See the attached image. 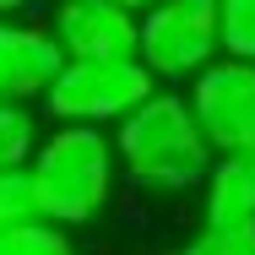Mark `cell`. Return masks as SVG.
<instances>
[{
	"label": "cell",
	"instance_id": "cell-15",
	"mask_svg": "<svg viewBox=\"0 0 255 255\" xmlns=\"http://www.w3.org/2000/svg\"><path fill=\"white\" fill-rule=\"evenodd\" d=\"M120 5H125V11H136V16H141V11H152L157 0H120Z\"/></svg>",
	"mask_w": 255,
	"mask_h": 255
},
{
	"label": "cell",
	"instance_id": "cell-14",
	"mask_svg": "<svg viewBox=\"0 0 255 255\" xmlns=\"http://www.w3.org/2000/svg\"><path fill=\"white\" fill-rule=\"evenodd\" d=\"M0 103H16V22H0Z\"/></svg>",
	"mask_w": 255,
	"mask_h": 255
},
{
	"label": "cell",
	"instance_id": "cell-11",
	"mask_svg": "<svg viewBox=\"0 0 255 255\" xmlns=\"http://www.w3.org/2000/svg\"><path fill=\"white\" fill-rule=\"evenodd\" d=\"M0 255H76L71 234L54 228V223H22V228H5L0 234Z\"/></svg>",
	"mask_w": 255,
	"mask_h": 255
},
{
	"label": "cell",
	"instance_id": "cell-17",
	"mask_svg": "<svg viewBox=\"0 0 255 255\" xmlns=\"http://www.w3.org/2000/svg\"><path fill=\"white\" fill-rule=\"evenodd\" d=\"M168 255H196V250H190V245H185V250H168Z\"/></svg>",
	"mask_w": 255,
	"mask_h": 255
},
{
	"label": "cell",
	"instance_id": "cell-16",
	"mask_svg": "<svg viewBox=\"0 0 255 255\" xmlns=\"http://www.w3.org/2000/svg\"><path fill=\"white\" fill-rule=\"evenodd\" d=\"M22 5H27V0H0V22H5L11 11H22Z\"/></svg>",
	"mask_w": 255,
	"mask_h": 255
},
{
	"label": "cell",
	"instance_id": "cell-13",
	"mask_svg": "<svg viewBox=\"0 0 255 255\" xmlns=\"http://www.w3.org/2000/svg\"><path fill=\"white\" fill-rule=\"evenodd\" d=\"M22 223H38V201H33L27 168L22 174H0V234L5 228H22Z\"/></svg>",
	"mask_w": 255,
	"mask_h": 255
},
{
	"label": "cell",
	"instance_id": "cell-2",
	"mask_svg": "<svg viewBox=\"0 0 255 255\" xmlns=\"http://www.w3.org/2000/svg\"><path fill=\"white\" fill-rule=\"evenodd\" d=\"M114 174H120L114 136H103L93 125H60V130H49L38 141L33 163H27L38 217L54 223V228H65V234L76 223H93L109 206Z\"/></svg>",
	"mask_w": 255,
	"mask_h": 255
},
{
	"label": "cell",
	"instance_id": "cell-9",
	"mask_svg": "<svg viewBox=\"0 0 255 255\" xmlns=\"http://www.w3.org/2000/svg\"><path fill=\"white\" fill-rule=\"evenodd\" d=\"M38 152V114L27 103H0V174H22Z\"/></svg>",
	"mask_w": 255,
	"mask_h": 255
},
{
	"label": "cell",
	"instance_id": "cell-6",
	"mask_svg": "<svg viewBox=\"0 0 255 255\" xmlns=\"http://www.w3.org/2000/svg\"><path fill=\"white\" fill-rule=\"evenodd\" d=\"M136 22L120 0H60L49 33L65 60H136Z\"/></svg>",
	"mask_w": 255,
	"mask_h": 255
},
{
	"label": "cell",
	"instance_id": "cell-3",
	"mask_svg": "<svg viewBox=\"0 0 255 255\" xmlns=\"http://www.w3.org/2000/svg\"><path fill=\"white\" fill-rule=\"evenodd\" d=\"M157 93L152 71L141 60H65L60 82L49 87V109L60 125H120Z\"/></svg>",
	"mask_w": 255,
	"mask_h": 255
},
{
	"label": "cell",
	"instance_id": "cell-1",
	"mask_svg": "<svg viewBox=\"0 0 255 255\" xmlns=\"http://www.w3.org/2000/svg\"><path fill=\"white\" fill-rule=\"evenodd\" d=\"M114 157L141 190H163V196L206 185V174L217 163L212 141L201 136V125L190 114V103L179 93H163V87L130 120L114 125Z\"/></svg>",
	"mask_w": 255,
	"mask_h": 255
},
{
	"label": "cell",
	"instance_id": "cell-12",
	"mask_svg": "<svg viewBox=\"0 0 255 255\" xmlns=\"http://www.w3.org/2000/svg\"><path fill=\"white\" fill-rule=\"evenodd\" d=\"M190 250L196 255H255V223H201Z\"/></svg>",
	"mask_w": 255,
	"mask_h": 255
},
{
	"label": "cell",
	"instance_id": "cell-5",
	"mask_svg": "<svg viewBox=\"0 0 255 255\" xmlns=\"http://www.w3.org/2000/svg\"><path fill=\"white\" fill-rule=\"evenodd\" d=\"M190 114L212 141L217 157L255 152V65L245 60H212L201 76L190 82Z\"/></svg>",
	"mask_w": 255,
	"mask_h": 255
},
{
	"label": "cell",
	"instance_id": "cell-8",
	"mask_svg": "<svg viewBox=\"0 0 255 255\" xmlns=\"http://www.w3.org/2000/svg\"><path fill=\"white\" fill-rule=\"evenodd\" d=\"M60 71H65V54L49 27H16V103L49 98Z\"/></svg>",
	"mask_w": 255,
	"mask_h": 255
},
{
	"label": "cell",
	"instance_id": "cell-4",
	"mask_svg": "<svg viewBox=\"0 0 255 255\" xmlns=\"http://www.w3.org/2000/svg\"><path fill=\"white\" fill-rule=\"evenodd\" d=\"M217 54V0H157L136 22V60L152 82H196Z\"/></svg>",
	"mask_w": 255,
	"mask_h": 255
},
{
	"label": "cell",
	"instance_id": "cell-10",
	"mask_svg": "<svg viewBox=\"0 0 255 255\" xmlns=\"http://www.w3.org/2000/svg\"><path fill=\"white\" fill-rule=\"evenodd\" d=\"M217 38L223 60L255 65V0H217Z\"/></svg>",
	"mask_w": 255,
	"mask_h": 255
},
{
	"label": "cell",
	"instance_id": "cell-7",
	"mask_svg": "<svg viewBox=\"0 0 255 255\" xmlns=\"http://www.w3.org/2000/svg\"><path fill=\"white\" fill-rule=\"evenodd\" d=\"M201 190H206V223H255V152L217 157Z\"/></svg>",
	"mask_w": 255,
	"mask_h": 255
}]
</instances>
